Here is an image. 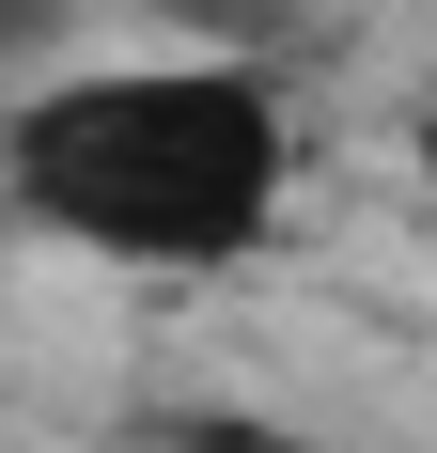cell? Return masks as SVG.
<instances>
[{
  "instance_id": "obj_1",
  "label": "cell",
  "mask_w": 437,
  "mask_h": 453,
  "mask_svg": "<svg viewBox=\"0 0 437 453\" xmlns=\"http://www.w3.org/2000/svg\"><path fill=\"white\" fill-rule=\"evenodd\" d=\"M281 94L250 63H110L0 126V173L47 234L110 266H250L281 219Z\"/></svg>"
},
{
  "instance_id": "obj_2",
  "label": "cell",
  "mask_w": 437,
  "mask_h": 453,
  "mask_svg": "<svg viewBox=\"0 0 437 453\" xmlns=\"http://www.w3.org/2000/svg\"><path fill=\"white\" fill-rule=\"evenodd\" d=\"M16 32H47V0H0V47H16Z\"/></svg>"
}]
</instances>
